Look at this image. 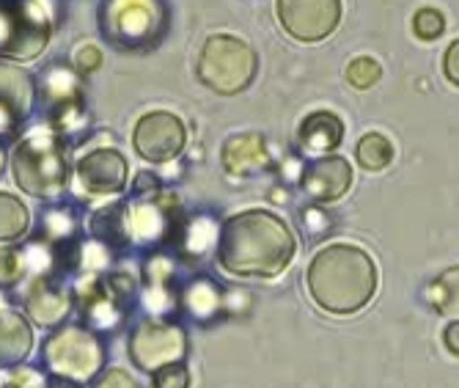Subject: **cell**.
I'll list each match as a JSON object with an SVG mask.
<instances>
[{"instance_id": "obj_10", "label": "cell", "mask_w": 459, "mask_h": 388, "mask_svg": "<svg viewBox=\"0 0 459 388\" xmlns=\"http://www.w3.org/2000/svg\"><path fill=\"white\" fill-rule=\"evenodd\" d=\"M187 144L185 121L169 110H152L138 119L133 129V146L149 163H169L182 154Z\"/></svg>"}, {"instance_id": "obj_39", "label": "cell", "mask_w": 459, "mask_h": 388, "mask_svg": "<svg viewBox=\"0 0 459 388\" xmlns=\"http://www.w3.org/2000/svg\"><path fill=\"white\" fill-rule=\"evenodd\" d=\"M48 388H80V385H77V383H72V380H66V377L53 375V377H50V383H48Z\"/></svg>"}, {"instance_id": "obj_12", "label": "cell", "mask_w": 459, "mask_h": 388, "mask_svg": "<svg viewBox=\"0 0 459 388\" xmlns=\"http://www.w3.org/2000/svg\"><path fill=\"white\" fill-rule=\"evenodd\" d=\"M124 229H127V242L157 245L169 240L177 229V209L160 193L138 201H124Z\"/></svg>"}, {"instance_id": "obj_7", "label": "cell", "mask_w": 459, "mask_h": 388, "mask_svg": "<svg viewBox=\"0 0 459 388\" xmlns=\"http://www.w3.org/2000/svg\"><path fill=\"white\" fill-rule=\"evenodd\" d=\"M41 361H45L50 375L66 377L80 385L102 375L105 344L91 328L64 325L41 341Z\"/></svg>"}, {"instance_id": "obj_3", "label": "cell", "mask_w": 459, "mask_h": 388, "mask_svg": "<svg viewBox=\"0 0 459 388\" xmlns=\"http://www.w3.org/2000/svg\"><path fill=\"white\" fill-rule=\"evenodd\" d=\"M100 31L121 53H149L171 28L169 0H100Z\"/></svg>"}, {"instance_id": "obj_6", "label": "cell", "mask_w": 459, "mask_h": 388, "mask_svg": "<svg viewBox=\"0 0 459 388\" xmlns=\"http://www.w3.org/2000/svg\"><path fill=\"white\" fill-rule=\"evenodd\" d=\"M56 20L48 0H6L0 4V58L33 61L48 50Z\"/></svg>"}, {"instance_id": "obj_33", "label": "cell", "mask_w": 459, "mask_h": 388, "mask_svg": "<svg viewBox=\"0 0 459 388\" xmlns=\"http://www.w3.org/2000/svg\"><path fill=\"white\" fill-rule=\"evenodd\" d=\"M102 66V50L94 45H86L74 53V69L80 72V77H89L91 72H97Z\"/></svg>"}, {"instance_id": "obj_2", "label": "cell", "mask_w": 459, "mask_h": 388, "mask_svg": "<svg viewBox=\"0 0 459 388\" xmlns=\"http://www.w3.org/2000/svg\"><path fill=\"white\" fill-rule=\"evenodd\" d=\"M306 287L322 312L347 317L366 309L377 292V265L363 248L336 242L311 259Z\"/></svg>"}, {"instance_id": "obj_30", "label": "cell", "mask_w": 459, "mask_h": 388, "mask_svg": "<svg viewBox=\"0 0 459 388\" xmlns=\"http://www.w3.org/2000/svg\"><path fill=\"white\" fill-rule=\"evenodd\" d=\"M443 31H446V17L437 9H429L427 6L421 12H415V17H412V33L419 36L421 41H432Z\"/></svg>"}, {"instance_id": "obj_20", "label": "cell", "mask_w": 459, "mask_h": 388, "mask_svg": "<svg viewBox=\"0 0 459 388\" xmlns=\"http://www.w3.org/2000/svg\"><path fill=\"white\" fill-rule=\"evenodd\" d=\"M298 138L306 152H336L344 141V121L333 110H314L303 119Z\"/></svg>"}, {"instance_id": "obj_15", "label": "cell", "mask_w": 459, "mask_h": 388, "mask_svg": "<svg viewBox=\"0 0 459 388\" xmlns=\"http://www.w3.org/2000/svg\"><path fill=\"white\" fill-rule=\"evenodd\" d=\"M80 309L94 328H116L127 312V300H121L113 287L102 278H86L77 289Z\"/></svg>"}, {"instance_id": "obj_24", "label": "cell", "mask_w": 459, "mask_h": 388, "mask_svg": "<svg viewBox=\"0 0 459 388\" xmlns=\"http://www.w3.org/2000/svg\"><path fill=\"white\" fill-rule=\"evenodd\" d=\"M429 304L437 309L443 317L459 320V268L443 270L432 284H429Z\"/></svg>"}, {"instance_id": "obj_25", "label": "cell", "mask_w": 459, "mask_h": 388, "mask_svg": "<svg viewBox=\"0 0 459 388\" xmlns=\"http://www.w3.org/2000/svg\"><path fill=\"white\" fill-rule=\"evenodd\" d=\"M355 157H358L360 168H366V171H383L394 160V144L383 133H368L358 141Z\"/></svg>"}, {"instance_id": "obj_17", "label": "cell", "mask_w": 459, "mask_h": 388, "mask_svg": "<svg viewBox=\"0 0 459 388\" xmlns=\"http://www.w3.org/2000/svg\"><path fill=\"white\" fill-rule=\"evenodd\" d=\"M221 163L231 177H254L270 168V152L259 133H239L223 144Z\"/></svg>"}, {"instance_id": "obj_14", "label": "cell", "mask_w": 459, "mask_h": 388, "mask_svg": "<svg viewBox=\"0 0 459 388\" xmlns=\"http://www.w3.org/2000/svg\"><path fill=\"white\" fill-rule=\"evenodd\" d=\"M300 188L314 201H339L352 188V165L342 154H325L300 171Z\"/></svg>"}, {"instance_id": "obj_34", "label": "cell", "mask_w": 459, "mask_h": 388, "mask_svg": "<svg viewBox=\"0 0 459 388\" xmlns=\"http://www.w3.org/2000/svg\"><path fill=\"white\" fill-rule=\"evenodd\" d=\"M91 388H138L135 380L130 377V372H124V369H105Z\"/></svg>"}, {"instance_id": "obj_23", "label": "cell", "mask_w": 459, "mask_h": 388, "mask_svg": "<svg viewBox=\"0 0 459 388\" xmlns=\"http://www.w3.org/2000/svg\"><path fill=\"white\" fill-rule=\"evenodd\" d=\"M30 229V209L20 196L0 193V242L22 240Z\"/></svg>"}, {"instance_id": "obj_13", "label": "cell", "mask_w": 459, "mask_h": 388, "mask_svg": "<svg viewBox=\"0 0 459 388\" xmlns=\"http://www.w3.org/2000/svg\"><path fill=\"white\" fill-rule=\"evenodd\" d=\"M77 185L91 196H116L127 188L130 168L118 149L100 146L82 154L74 163Z\"/></svg>"}, {"instance_id": "obj_21", "label": "cell", "mask_w": 459, "mask_h": 388, "mask_svg": "<svg viewBox=\"0 0 459 388\" xmlns=\"http://www.w3.org/2000/svg\"><path fill=\"white\" fill-rule=\"evenodd\" d=\"M146 306L152 312H169L174 306V295H171V281H174V262L169 256L154 253L146 268Z\"/></svg>"}, {"instance_id": "obj_11", "label": "cell", "mask_w": 459, "mask_h": 388, "mask_svg": "<svg viewBox=\"0 0 459 388\" xmlns=\"http://www.w3.org/2000/svg\"><path fill=\"white\" fill-rule=\"evenodd\" d=\"M39 92L28 69L0 58V138H14L17 129L30 119Z\"/></svg>"}, {"instance_id": "obj_29", "label": "cell", "mask_w": 459, "mask_h": 388, "mask_svg": "<svg viewBox=\"0 0 459 388\" xmlns=\"http://www.w3.org/2000/svg\"><path fill=\"white\" fill-rule=\"evenodd\" d=\"M380 77H383V66L371 56H360L355 61H350V66H347V80H350V85H355V89H371Z\"/></svg>"}, {"instance_id": "obj_28", "label": "cell", "mask_w": 459, "mask_h": 388, "mask_svg": "<svg viewBox=\"0 0 459 388\" xmlns=\"http://www.w3.org/2000/svg\"><path fill=\"white\" fill-rule=\"evenodd\" d=\"M28 270V259L22 248H0V287L17 284Z\"/></svg>"}, {"instance_id": "obj_41", "label": "cell", "mask_w": 459, "mask_h": 388, "mask_svg": "<svg viewBox=\"0 0 459 388\" xmlns=\"http://www.w3.org/2000/svg\"><path fill=\"white\" fill-rule=\"evenodd\" d=\"M0 4H6V0H0Z\"/></svg>"}, {"instance_id": "obj_8", "label": "cell", "mask_w": 459, "mask_h": 388, "mask_svg": "<svg viewBox=\"0 0 459 388\" xmlns=\"http://www.w3.org/2000/svg\"><path fill=\"white\" fill-rule=\"evenodd\" d=\"M130 361L143 372H157L165 364H177L187 353V336L179 325L165 320H141L127 344Z\"/></svg>"}, {"instance_id": "obj_1", "label": "cell", "mask_w": 459, "mask_h": 388, "mask_svg": "<svg viewBox=\"0 0 459 388\" xmlns=\"http://www.w3.org/2000/svg\"><path fill=\"white\" fill-rule=\"evenodd\" d=\"M298 240L270 209L237 212L221 226L218 262L237 278H273L295 259Z\"/></svg>"}, {"instance_id": "obj_35", "label": "cell", "mask_w": 459, "mask_h": 388, "mask_svg": "<svg viewBox=\"0 0 459 388\" xmlns=\"http://www.w3.org/2000/svg\"><path fill=\"white\" fill-rule=\"evenodd\" d=\"M443 75H446V80L451 85H456V89H459V39L451 41L446 56H443Z\"/></svg>"}, {"instance_id": "obj_4", "label": "cell", "mask_w": 459, "mask_h": 388, "mask_svg": "<svg viewBox=\"0 0 459 388\" xmlns=\"http://www.w3.org/2000/svg\"><path fill=\"white\" fill-rule=\"evenodd\" d=\"M69 144L53 129L36 133L17 141L12 154V174L20 190L36 198H56L69 182Z\"/></svg>"}, {"instance_id": "obj_36", "label": "cell", "mask_w": 459, "mask_h": 388, "mask_svg": "<svg viewBox=\"0 0 459 388\" xmlns=\"http://www.w3.org/2000/svg\"><path fill=\"white\" fill-rule=\"evenodd\" d=\"M133 190L138 196H157L162 190V185H160L157 174H152V171H141V174L135 177V182H133Z\"/></svg>"}, {"instance_id": "obj_31", "label": "cell", "mask_w": 459, "mask_h": 388, "mask_svg": "<svg viewBox=\"0 0 459 388\" xmlns=\"http://www.w3.org/2000/svg\"><path fill=\"white\" fill-rule=\"evenodd\" d=\"M154 388H190V372L182 361L177 364H165L157 372H152Z\"/></svg>"}, {"instance_id": "obj_40", "label": "cell", "mask_w": 459, "mask_h": 388, "mask_svg": "<svg viewBox=\"0 0 459 388\" xmlns=\"http://www.w3.org/2000/svg\"><path fill=\"white\" fill-rule=\"evenodd\" d=\"M4 168H6V149L0 144V174H4Z\"/></svg>"}, {"instance_id": "obj_27", "label": "cell", "mask_w": 459, "mask_h": 388, "mask_svg": "<svg viewBox=\"0 0 459 388\" xmlns=\"http://www.w3.org/2000/svg\"><path fill=\"white\" fill-rule=\"evenodd\" d=\"M185 304L190 306V312H193L195 317L206 320V317H212V314L218 312L221 295H218V289H215L210 281L198 278V281L190 284V289H187V295H185Z\"/></svg>"}, {"instance_id": "obj_19", "label": "cell", "mask_w": 459, "mask_h": 388, "mask_svg": "<svg viewBox=\"0 0 459 388\" xmlns=\"http://www.w3.org/2000/svg\"><path fill=\"white\" fill-rule=\"evenodd\" d=\"M33 350V328L30 322L14 312L0 309V369L20 366Z\"/></svg>"}, {"instance_id": "obj_9", "label": "cell", "mask_w": 459, "mask_h": 388, "mask_svg": "<svg viewBox=\"0 0 459 388\" xmlns=\"http://www.w3.org/2000/svg\"><path fill=\"white\" fill-rule=\"evenodd\" d=\"M281 28L303 45H316L342 22V0H275Z\"/></svg>"}, {"instance_id": "obj_16", "label": "cell", "mask_w": 459, "mask_h": 388, "mask_svg": "<svg viewBox=\"0 0 459 388\" xmlns=\"http://www.w3.org/2000/svg\"><path fill=\"white\" fill-rule=\"evenodd\" d=\"M25 309L36 325L53 328V325H61L72 314V295L61 281L41 276L33 284V289L25 295Z\"/></svg>"}, {"instance_id": "obj_37", "label": "cell", "mask_w": 459, "mask_h": 388, "mask_svg": "<svg viewBox=\"0 0 459 388\" xmlns=\"http://www.w3.org/2000/svg\"><path fill=\"white\" fill-rule=\"evenodd\" d=\"M443 344L448 348V353L459 356V320H454V322L446 325V331H443Z\"/></svg>"}, {"instance_id": "obj_18", "label": "cell", "mask_w": 459, "mask_h": 388, "mask_svg": "<svg viewBox=\"0 0 459 388\" xmlns=\"http://www.w3.org/2000/svg\"><path fill=\"white\" fill-rule=\"evenodd\" d=\"M36 92H39V100L48 105V110H56L61 105L82 100V77L74 66L56 61L39 72Z\"/></svg>"}, {"instance_id": "obj_42", "label": "cell", "mask_w": 459, "mask_h": 388, "mask_svg": "<svg viewBox=\"0 0 459 388\" xmlns=\"http://www.w3.org/2000/svg\"><path fill=\"white\" fill-rule=\"evenodd\" d=\"M0 388H4V383H0Z\"/></svg>"}, {"instance_id": "obj_5", "label": "cell", "mask_w": 459, "mask_h": 388, "mask_svg": "<svg viewBox=\"0 0 459 388\" xmlns=\"http://www.w3.org/2000/svg\"><path fill=\"white\" fill-rule=\"evenodd\" d=\"M259 56L234 33H212L198 53L195 75L210 92L234 97L256 80Z\"/></svg>"}, {"instance_id": "obj_26", "label": "cell", "mask_w": 459, "mask_h": 388, "mask_svg": "<svg viewBox=\"0 0 459 388\" xmlns=\"http://www.w3.org/2000/svg\"><path fill=\"white\" fill-rule=\"evenodd\" d=\"M50 121H53V133H58L61 138L66 136H74V133H82V129L89 127V110H86V102L77 100V102H69V105H61L56 110H50Z\"/></svg>"}, {"instance_id": "obj_32", "label": "cell", "mask_w": 459, "mask_h": 388, "mask_svg": "<svg viewBox=\"0 0 459 388\" xmlns=\"http://www.w3.org/2000/svg\"><path fill=\"white\" fill-rule=\"evenodd\" d=\"M300 221H303V229L311 234V240H319L330 232V218H327V212H322L319 207H306Z\"/></svg>"}, {"instance_id": "obj_38", "label": "cell", "mask_w": 459, "mask_h": 388, "mask_svg": "<svg viewBox=\"0 0 459 388\" xmlns=\"http://www.w3.org/2000/svg\"><path fill=\"white\" fill-rule=\"evenodd\" d=\"M4 388H48L45 383H41L36 375H30V372H25V375H20V377H14L12 383H6Z\"/></svg>"}, {"instance_id": "obj_22", "label": "cell", "mask_w": 459, "mask_h": 388, "mask_svg": "<svg viewBox=\"0 0 459 388\" xmlns=\"http://www.w3.org/2000/svg\"><path fill=\"white\" fill-rule=\"evenodd\" d=\"M77 229H80V218H77L74 207H66V204L48 207L39 221L41 240H48L53 245H69L74 240Z\"/></svg>"}]
</instances>
